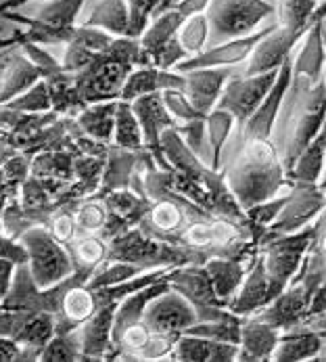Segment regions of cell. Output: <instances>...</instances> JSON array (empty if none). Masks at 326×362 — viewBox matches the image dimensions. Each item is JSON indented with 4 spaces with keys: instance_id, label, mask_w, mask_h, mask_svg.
I'll return each instance as SVG.
<instances>
[{
    "instance_id": "obj_1",
    "label": "cell",
    "mask_w": 326,
    "mask_h": 362,
    "mask_svg": "<svg viewBox=\"0 0 326 362\" xmlns=\"http://www.w3.org/2000/svg\"><path fill=\"white\" fill-rule=\"evenodd\" d=\"M222 174L243 211L280 195L289 187L286 165L272 139L243 141V147Z\"/></svg>"
},
{
    "instance_id": "obj_2",
    "label": "cell",
    "mask_w": 326,
    "mask_h": 362,
    "mask_svg": "<svg viewBox=\"0 0 326 362\" xmlns=\"http://www.w3.org/2000/svg\"><path fill=\"white\" fill-rule=\"evenodd\" d=\"M291 88H295V99H293L295 103L284 122V134L280 143H276L280 157L286 165V172L293 168L297 157L303 153V149L312 143V139L318 134L320 126L325 124L326 76L316 84L291 78Z\"/></svg>"
},
{
    "instance_id": "obj_3",
    "label": "cell",
    "mask_w": 326,
    "mask_h": 362,
    "mask_svg": "<svg viewBox=\"0 0 326 362\" xmlns=\"http://www.w3.org/2000/svg\"><path fill=\"white\" fill-rule=\"evenodd\" d=\"M109 259L128 262L143 270H162V268H176L184 264H201L193 252L174 243H165L162 239H155L143 233L138 226L109 241Z\"/></svg>"
},
{
    "instance_id": "obj_4",
    "label": "cell",
    "mask_w": 326,
    "mask_h": 362,
    "mask_svg": "<svg viewBox=\"0 0 326 362\" xmlns=\"http://www.w3.org/2000/svg\"><path fill=\"white\" fill-rule=\"evenodd\" d=\"M86 0H49L42 2L32 15H21L19 11H8L2 17L23 23L28 42L44 45H67L76 32V21L84 8Z\"/></svg>"
},
{
    "instance_id": "obj_5",
    "label": "cell",
    "mask_w": 326,
    "mask_h": 362,
    "mask_svg": "<svg viewBox=\"0 0 326 362\" xmlns=\"http://www.w3.org/2000/svg\"><path fill=\"white\" fill-rule=\"evenodd\" d=\"M19 241L28 252L25 264L38 287L42 289L54 287L76 272L73 259L69 256L67 247L54 239L53 233L44 224H34L25 228L19 235Z\"/></svg>"
},
{
    "instance_id": "obj_6",
    "label": "cell",
    "mask_w": 326,
    "mask_h": 362,
    "mask_svg": "<svg viewBox=\"0 0 326 362\" xmlns=\"http://www.w3.org/2000/svg\"><path fill=\"white\" fill-rule=\"evenodd\" d=\"M314 239V222L301 230L286 233L264 239L260 245V258L264 262L268 285H270V302L295 279L301 268L310 245Z\"/></svg>"
},
{
    "instance_id": "obj_7",
    "label": "cell",
    "mask_w": 326,
    "mask_h": 362,
    "mask_svg": "<svg viewBox=\"0 0 326 362\" xmlns=\"http://www.w3.org/2000/svg\"><path fill=\"white\" fill-rule=\"evenodd\" d=\"M205 15L212 40L217 45L258 32L266 19L276 15V6L272 0H210Z\"/></svg>"
},
{
    "instance_id": "obj_8",
    "label": "cell",
    "mask_w": 326,
    "mask_h": 362,
    "mask_svg": "<svg viewBox=\"0 0 326 362\" xmlns=\"http://www.w3.org/2000/svg\"><path fill=\"white\" fill-rule=\"evenodd\" d=\"M167 283L197 312L199 320H219L236 316L219 300L203 264H184L167 270Z\"/></svg>"
},
{
    "instance_id": "obj_9",
    "label": "cell",
    "mask_w": 326,
    "mask_h": 362,
    "mask_svg": "<svg viewBox=\"0 0 326 362\" xmlns=\"http://www.w3.org/2000/svg\"><path fill=\"white\" fill-rule=\"evenodd\" d=\"M326 207V191L318 182L291 180L286 187V204L266 230L264 239L286 235L310 226ZM262 239V241H264Z\"/></svg>"
},
{
    "instance_id": "obj_10",
    "label": "cell",
    "mask_w": 326,
    "mask_h": 362,
    "mask_svg": "<svg viewBox=\"0 0 326 362\" xmlns=\"http://www.w3.org/2000/svg\"><path fill=\"white\" fill-rule=\"evenodd\" d=\"M19 49L25 52L32 59V63L38 67V71L42 76V82L49 88L53 111H56L59 115L76 117L86 107L82 103L78 86H76V74L67 71L63 67V63H59L51 52L44 51L36 42H25Z\"/></svg>"
},
{
    "instance_id": "obj_11",
    "label": "cell",
    "mask_w": 326,
    "mask_h": 362,
    "mask_svg": "<svg viewBox=\"0 0 326 362\" xmlns=\"http://www.w3.org/2000/svg\"><path fill=\"white\" fill-rule=\"evenodd\" d=\"M278 69L258 74V76H247V74L234 76L232 74L224 86V93L217 101V107L232 113L236 124L243 126L255 113V109L264 101V97L270 93L272 84L276 82Z\"/></svg>"
},
{
    "instance_id": "obj_12",
    "label": "cell",
    "mask_w": 326,
    "mask_h": 362,
    "mask_svg": "<svg viewBox=\"0 0 326 362\" xmlns=\"http://www.w3.org/2000/svg\"><path fill=\"white\" fill-rule=\"evenodd\" d=\"M73 276H76V272L71 276H67L65 281H61L59 285L42 289L32 279L28 264H19L15 270L11 291L4 296V300H0V304L6 308H13V310L53 312V314H56L61 308V298H63L67 285L73 281Z\"/></svg>"
},
{
    "instance_id": "obj_13",
    "label": "cell",
    "mask_w": 326,
    "mask_h": 362,
    "mask_svg": "<svg viewBox=\"0 0 326 362\" xmlns=\"http://www.w3.org/2000/svg\"><path fill=\"white\" fill-rule=\"evenodd\" d=\"M314 296L316 289L312 285H308L301 279H293L286 285V289H282L266 308L258 312V316L272 327H276L280 333L291 331L308 320Z\"/></svg>"
},
{
    "instance_id": "obj_14",
    "label": "cell",
    "mask_w": 326,
    "mask_h": 362,
    "mask_svg": "<svg viewBox=\"0 0 326 362\" xmlns=\"http://www.w3.org/2000/svg\"><path fill=\"white\" fill-rule=\"evenodd\" d=\"M291 78H293V54L280 65L276 82L272 84L270 93L264 97V101L255 109V113L241 126V139H272L280 109L286 101L289 88H291Z\"/></svg>"
},
{
    "instance_id": "obj_15",
    "label": "cell",
    "mask_w": 326,
    "mask_h": 362,
    "mask_svg": "<svg viewBox=\"0 0 326 362\" xmlns=\"http://www.w3.org/2000/svg\"><path fill=\"white\" fill-rule=\"evenodd\" d=\"M272 28H274V23L266 25L264 30L260 28L258 32H253L249 36L232 38V40H226V42L212 45L203 52H199L197 57H191V59L178 63L174 71L184 74V71L205 69V67H236V65H243V63L249 61V57L253 54L255 47L260 45V40L270 32Z\"/></svg>"
},
{
    "instance_id": "obj_16",
    "label": "cell",
    "mask_w": 326,
    "mask_h": 362,
    "mask_svg": "<svg viewBox=\"0 0 326 362\" xmlns=\"http://www.w3.org/2000/svg\"><path fill=\"white\" fill-rule=\"evenodd\" d=\"M310 28L312 25L291 30V28H282V25L274 23V28L260 40V45L255 47L253 54L245 63L243 74L258 76V74H266V71L278 69L295 52V47L301 42V38L308 34Z\"/></svg>"
},
{
    "instance_id": "obj_17",
    "label": "cell",
    "mask_w": 326,
    "mask_h": 362,
    "mask_svg": "<svg viewBox=\"0 0 326 362\" xmlns=\"http://www.w3.org/2000/svg\"><path fill=\"white\" fill-rule=\"evenodd\" d=\"M147 327L153 333L169 335V337H180L188 327H193L199 318L195 308L171 287L157 296L145 312Z\"/></svg>"
},
{
    "instance_id": "obj_18",
    "label": "cell",
    "mask_w": 326,
    "mask_h": 362,
    "mask_svg": "<svg viewBox=\"0 0 326 362\" xmlns=\"http://www.w3.org/2000/svg\"><path fill=\"white\" fill-rule=\"evenodd\" d=\"M132 109L140 122L143 128V139H145V149L153 156L155 163L162 170H171L169 163L165 161L162 151V134L167 128H174L176 122L165 109L162 99V93H151L145 97H138L132 101Z\"/></svg>"
},
{
    "instance_id": "obj_19",
    "label": "cell",
    "mask_w": 326,
    "mask_h": 362,
    "mask_svg": "<svg viewBox=\"0 0 326 362\" xmlns=\"http://www.w3.org/2000/svg\"><path fill=\"white\" fill-rule=\"evenodd\" d=\"M88 279H90V272L76 270L73 281L67 285L61 298V308L56 312V333H65V331L82 327L99 308L95 289L86 285Z\"/></svg>"
},
{
    "instance_id": "obj_20",
    "label": "cell",
    "mask_w": 326,
    "mask_h": 362,
    "mask_svg": "<svg viewBox=\"0 0 326 362\" xmlns=\"http://www.w3.org/2000/svg\"><path fill=\"white\" fill-rule=\"evenodd\" d=\"M325 21H316L293 52V80H306L310 84L320 82L326 76Z\"/></svg>"
},
{
    "instance_id": "obj_21",
    "label": "cell",
    "mask_w": 326,
    "mask_h": 362,
    "mask_svg": "<svg viewBox=\"0 0 326 362\" xmlns=\"http://www.w3.org/2000/svg\"><path fill=\"white\" fill-rule=\"evenodd\" d=\"M234 67H205L184 71V93L203 115L214 111Z\"/></svg>"
},
{
    "instance_id": "obj_22",
    "label": "cell",
    "mask_w": 326,
    "mask_h": 362,
    "mask_svg": "<svg viewBox=\"0 0 326 362\" xmlns=\"http://www.w3.org/2000/svg\"><path fill=\"white\" fill-rule=\"evenodd\" d=\"M280 331L262 320L258 314L245 316L241 320V339H239V362H270L278 346Z\"/></svg>"
},
{
    "instance_id": "obj_23",
    "label": "cell",
    "mask_w": 326,
    "mask_h": 362,
    "mask_svg": "<svg viewBox=\"0 0 326 362\" xmlns=\"http://www.w3.org/2000/svg\"><path fill=\"white\" fill-rule=\"evenodd\" d=\"M268 304H270V285H268L264 262L258 254V258L253 259L251 266L247 268V274H245L239 291L228 302V310L236 314V316H241V318H245V316L258 314Z\"/></svg>"
},
{
    "instance_id": "obj_24",
    "label": "cell",
    "mask_w": 326,
    "mask_h": 362,
    "mask_svg": "<svg viewBox=\"0 0 326 362\" xmlns=\"http://www.w3.org/2000/svg\"><path fill=\"white\" fill-rule=\"evenodd\" d=\"M236 356H239L236 344L216 341L191 333H182L171 350V361L176 362H234Z\"/></svg>"
},
{
    "instance_id": "obj_25",
    "label": "cell",
    "mask_w": 326,
    "mask_h": 362,
    "mask_svg": "<svg viewBox=\"0 0 326 362\" xmlns=\"http://www.w3.org/2000/svg\"><path fill=\"white\" fill-rule=\"evenodd\" d=\"M113 320H115V304H109V306H99L97 312L80 327L84 362L107 361L113 344Z\"/></svg>"
},
{
    "instance_id": "obj_26",
    "label": "cell",
    "mask_w": 326,
    "mask_h": 362,
    "mask_svg": "<svg viewBox=\"0 0 326 362\" xmlns=\"http://www.w3.org/2000/svg\"><path fill=\"white\" fill-rule=\"evenodd\" d=\"M42 80L38 67L32 63V59L25 52L17 49H8L2 78H0V105L13 101L15 97L30 90L34 84Z\"/></svg>"
},
{
    "instance_id": "obj_27",
    "label": "cell",
    "mask_w": 326,
    "mask_h": 362,
    "mask_svg": "<svg viewBox=\"0 0 326 362\" xmlns=\"http://www.w3.org/2000/svg\"><path fill=\"white\" fill-rule=\"evenodd\" d=\"M167 88H184V74H178L174 69H162L155 65H147V67H136L130 71L123 90H121V99L119 101H128L132 103L138 97L151 95V93H162Z\"/></svg>"
},
{
    "instance_id": "obj_28",
    "label": "cell",
    "mask_w": 326,
    "mask_h": 362,
    "mask_svg": "<svg viewBox=\"0 0 326 362\" xmlns=\"http://www.w3.org/2000/svg\"><path fill=\"white\" fill-rule=\"evenodd\" d=\"M325 344V337L318 329L312 327H295L291 331H282L278 346L274 350V362H306L316 361Z\"/></svg>"
},
{
    "instance_id": "obj_29",
    "label": "cell",
    "mask_w": 326,
    "mask_h": 362,
    "mask_svg": "<svg viewBox=\"0 0 326 362\" xmlns=\"http://www.w3.org/2000/svg\"><path fill=\"white\" fill-rule=\"evenodd\" d=\"M101 195V193H99ZM105 204H107L109 216L119 222L126 230L138 226L143 222V218L147 216V211L151 209L153 199L145 193H138L134 189H117L103 195Z\"/></svg>"
},
{
    "instance_id": "obj_30",
    "label": "cell",
    "mask_w": 326,
    "mask_h": 362,
    "mask_svg": "<svg viewBox=\"0 0 326 362\" xmlns=\"http://www.w3.org/2000/svg\"><path fill=\"white\" fill-rule=\"evenodd\" d=\"M119 101H103V103L86 105L73 119L80 132L101 145L113 143V126Z\"/></svg>"
},
{
    "instance_id": "obj_31",
    "label": "cell",
    "mask_w": 326,
    "mask_h": 362,
    "mask_svg": "<svg viewBox=\"0 0 326 362\" xmlns=\"http://www.w3.org/2000/svg\"><path fill=\"white\" fill-rule=\"evenodd\" d=\"M184 19H186V17L174 6V8L162 13L159 17H155V19L147 25V30L140 34V45H143L145 52L149 54L151 65H153V63L157 61V57H159V54L178 38V30H180V25L184 23Z\"/></svg>"
},
{
    "instance_id": "obj_32",
    "label": "cell",
    "mask_w": 326,
    "mask_h": 362,
    "mask_svg": "<svg viewBox=\"0 0 326 362\" xmlns=\"http://www.w3.org/2000/svg\"><path fill=\"white\" fill-rule=\"evenodd\" d=\"M80 25L103 30L111 36H128L130 30L128 0H97Z\"/></svg>"
},
{
    "instance_id": "obj_33",
    "label": "cell",
    "mask_w": 326,
    "mask_h": 362,
    "mask_svg": "<svg viewBox=\"0 0 326 362\" xmlns=\"http://www.w3.org/2000/svg\"><path fill=\"white\" fill-rule=\"evenodd\" d=\"M54 333H56V314L32 312L23 322V327L19 329V333L15 335V339L25 348L28 358L34 362L40 361L44 346L53 339Z\"/></svg>"
},
{
    "instance_id": "obj_34",
    "label": "cell",
    "mask_w": 326,
    "mask_h": 362,
    "mask_svg": "<svg viewBox=\"0 0 326 362\" xmlns=\"http://www.w3.org/2000/svg\"><path fill=\"white\" fill-rule=\"evenodd\" d=\"M203 266H205V270H207V274H210V279L214 283V289L219 296V300H224L226 306H228L232 296L239 291L249 266L245 262H241V259L226 258V256H214V258L207 259Z\"/></svg>"
},
{
    "instance_id": "obj_35",
    "label": "cell",
    "mask_w": 326,
    "mask_h": 362,
    "mask_svg": "<svg viewBox=\"0 0 326 362\" xmlns=\"http://www.w3.org/2000/svg\"><path fill=\"white\" fill-rule=\"evenodd\" d=\"M274 6L276 23L291 30L308 28L320 19H326V2L318 4L316 0H276Z\"/></svg>"
},
{
    "instance_id": "obj_36",
    "label": "cell",
    "mask_w": 326,
    "mask_h": 362,
    "mask_svg": "<svg viewBox=\"0 0 326 362\" xmlns=\"http://www.w3.org/2000/svg\"><path fill=\"white\" fill-rule=\"evenodd\" d=\"M326 153V117L325 124L320 126L318 134L312 139V143L303 149V153L297 157L293 168L286 172L289 182L291 180H308V182H318L322 176V165H325Z\"/></svg>"
},
{
    "instance_id": "obj_37",
    "label": "cell",
    "mask_w": 326,
    "mask_h": 362,
    "mask_svg": "<svg viewBox=\"0 0 326 362\" xmlns=\"http://www.w3.org/2000/svg\"><path fill=\"white\" fill-rule=\"evenodd\" d=\"M65 247L73 259L76 270H84L90 274L109 259V241L101 235H78Z\"/></svg>"
},
{
    "instance_id": "obj_38",
    "label": "cell",
    "mask_w": 326,
    "mask_h": 362,
    "mask_svg": "<svg viewBox=\"0 0 326 362\" xmlns=\"http://www.w3.org/2000/svg\"><path fill=\"white\" fill-rule=\"evenodd\" d=\"M73 216H76L78 235H101V237L105 235L109 209L103 195L95 193V195L73 202Z\"/></svg>"
},
{
    "instance_id": "obj_39",
    "label": "cell",
    "mask_w": 326,
    "mask_h": 362,
    "mask_svg": "<svg viewBox=\"0 0 326 362\" xmlns=\"http://www.w3.org/2000/svg\"><path fill=\"white\" fill-rule=\"evenodd\" d=\"M111 145L121 147V149H130V151H143L145 149L140 122L132 109V103H128V101L117 103L115 126H113V143Z\"/></svg>"
},
{
    "instance_id": "obj_40",
    "label": "cell",
    "mask_w": 326,
    "mask_h": 362,
    "mask_svg": "<svg viewBox=\"0 0 326 362\" xmlns=\"http://www.w3.org/2000/svg\"><path fill=\"white\" fill-rule=\"evenodd\" d=\"M234 124H236V119L232 117V113H228L226 109H219V107L210 111L205 117L207 141H210V149H212V163L210 165L214 170H222V153H224V147L230 139Z\"/></svg>"
},
{
    "instance_id": "obj_41",
    "label": "cell",
    "mask_w": 326,
    "mask_h": 362,
    "mask_svg": "<svg viewBox=\"0 0 326 362\" xmlns=\"http://www.w3.org/2000/svg\"><path fill=\"white\" fill-rule=\"evenodd\" d=\"M210 40H212V28L205 13L186 17L178 30V42L182 51L186 52V59L197 57L199 52L205 51L210 47Z\"/></svg>"
},
{
    "instance_id": "obj_42",
    "label": "cell",
    "mask_w": 326,
    "mask_h": 362,
    "mask_svg": "<svg viewBox=\"0 0 326 362\" xmlns=\"http://www.w3.org/2000/svg\"><path fill=\"white\" fill-rule=\"evenodd\" d=\"M40 362H84L80 327L65 333H54L40 354Z\"/></svg>"
},
{
    "instance_id": "obj_43",
    "label": "cell",
    "mask_w": 326,
    "mask_h": 362,
    "mask_svg": "<svg viewBox=\"0 0 326 362\" xmlns=\"http://www.w3.org/2000/svg\"><path fill=\"white\" fill-rule=\"evenodd\" d=\"M180 0H128L130 6V38H140L147 25L162 13L174 8Z\"/></svg>"
},
{
    "instance_id": "obj_44",
    "label": "cell",
    "mask_w": 326,
    "mask_h": 362,
    "mask_svg": "<svg viewBox=\"0 0 326 362\" xmlns=\"http://www.w3.org/2000/svg\"><path fill=\"white\" fill-rule=\"evenodd\" d=\"M241 320H243L241 316H230V318H219V320H197L184 333L201 335V337H210V339H216V341H226V344H236L239 346Z\"/></svg>"
},
{
    "instance_id": "obj_45",
    "label": "cell",
    "mask_w": 326,
    "mask_h": 362,
    "mask_svg": "<svg viewBox=\"0 0 326 362\" xmlns=\"http://www.w3.org/2000/svg\"><path fill=\"white\" fill-rule=\"evenodd\" d=\"M147 270L134 266V264H128V262H115V259H107L103 266H99L90 279L86 281V285L90 289H103V287H111V285H117V283H123V281H130L138 274H143Z\"/></svg>"
},
{
    "instance_id": "obj_46",
    "label": "cell",
    "mask_w": 326,
    "mask_h": 362,
    "mask_svg": "<svg viewBox=\"0 0 326 362\" xmlns=\"http://www.w3.org/2000/svg\"><path fill=\"white\" fill-rule=\"evenodd\" d=\"M284 204H286V189H284L280 195L272 197V199L260 202V204H255L253 207H249V209L245 211L249 226H251V228H253V230L264 239L266 230L270 228L272 222L278 218V214L282 211Z\"/></svg>"
},
{
    "instance_id": "obj_47",
    "label": "cell",
    "mask_w": 326,
    "mask_h": 362,
    "mask_svg": "<svg viewBox=\"0 0 326 362\" xmlns=\"http://www.w3.org/2000/svg\"><path fill=\"white\" fill-rule=\"evenodd\" d=\"M162 99L165 109L169 111V115L174 117L176 126H182V124H188V122H195V119H205L207 115H203L195 105L191 103V99L186 97L184 90H178V88H167L162 90Z\"/></svg>"
},
{
    "instance_id": "obj_48",
    "label": "cell",
    "mask_w": 326,
    "mask_h": 362,
    "mask_svg": "<svg viewBox=\"0 0 326 362\" xmlns=\"http://www.w3.org/2000/svg\"><path fill=\"white\" fill-rule=\"evenodd\" d=\"M4 107H8L13 111H21V113H47V111H53L49 88H47V84L42 80L38 84H34L30 90H25L23 95H19L13 101L4 103Z\"/></svg>"
},
{
    "instance_id": "obj_49",
    "label": "cell",
    "mask_w": 326,
    "mask_h": 362,
    "mask_svg": "<svg viewBox=\"0 0 326 362\" xmlns=\"http://www.w3.org/2000/svg\"><path fill=\"white\" fill-rule=\"evenodd\" d=\"M44 226L53 233L54 239L61 241L63 245L71 243L78 237V226H76V216H73V202L56 207Z\"/></svg>"
},
{
    "instance_id": "obj_50",
    "label": "cell",
    "mask_w": 326,
    "mask_h": 362,
    "mask_svg": "<svg viewBox=\"0 0 326 362\" xmlns=\"http://www.w3.org/2000/svg\"><path fill=\"white\" fill-rule=\"evenodd\" d=\"M178 132L182 136V141L186 143V147L199 156L205 163V141H207V126H205V119H195V122H188V124H182L178 126ZM210 143V141H207Z\"/></svg>"
},
{
    "instance_id": "obj_51",
    "label": "cell",
    "mask_w": 326,
    "mask_h": 362,
    "mask_svg": "<svg viewBox=\"0 0 326 362\" xmlns=\"http://www.w3.org/2000/svg\"><path fill=\"white\" fill-rule=\"evenodd\" d=\"M32 312L25 310H13L0 304V335L4 337H15L19 333V329L23 327V322L28 320Z\"/></svg>"
},
{
    "instance_id": "obj_52",
    "label": "cell",
    "mask_w": 326,
    "mask_h": 362,
    "mask_svg": "<svg viewBox=\"0 0 326 362\" xmlns=\"http://www.w3.org/2000/svg\"><path fill=\"white\" fill-rule=\"evenodd\" d=\"M0 258L13 259L15 264H25L28 262V252L23 247V243L11 235H6L0 228Z\"/></svg>"
},
{
    "instance_id": "obj_53",
    "label": "cell",
    "mask_w": 326,
    "mask_h": 362,
    "mask_svg": "<svg viewBox=\"0 0 326 362\" xmlns=\"http://www.w3.org/2000/svg\"><path fill=\"white\" fill-rule=\"evenodd\" d=\"M25 348L15 337L0 335V362H28Z\"/></svg>"
},
{
    "instance_id": "obj_54",
    "label": "cell",
    "mask_w": 326,
    "mask_h": 362,
    "mask_svg": "<svg viewBox=\"0 0 326 362\" xmlns=\"http://www.w3.org/2000/svg\"><path fill=\"white\" fill-rule=\"evenodd\" d=\"M17 266L19 264H15L13 259L0 258V300H4V296L11 291V285H13Z\"/></svg>"
},
{
    "instance_id": "obj_55",
    "label": "cell",
    "mask_w": 326,
    "mask_h": 362,
    "mask_svg": "<svg viewBox=\"0 0 326 362\" xmlns=\"http://www.w3.org/2000/svg\"><path fill=\"white\" fill-rule=\"evenodd\" d=\"M25 42H28L25 32H15V34H11V36H6V38H0V52L8 51V49H19V47L25 45Z\"/></svg>"
},
{
    "instance_id": "obj_56",
    "label": "cell",
    "mask_w": 326,
    "mask_h": 362,
    "mask_svg": "<svg viewBox=\"0 0 326 362\" xmlns=\"http://www.w3.org/2000/svg\"><path fill=\"white\" fill-rule=\"evenodd\" d=\"M32 2H36V0H2L0 2V17L8 11H21L23 6H28Z\"/></svg>"
},
{
    "instance_id": "obj_57",
    "label": "cell",
    "mask_w": 326,
    "mask_h": 362,
    "mask_svg": "<svg viewBox=\"0 0 326 362\" xmlns=\"http://www.w3.org/2000/svg\"><path fill=\"white\" fill-rule=\"evenodd\" d=\"M320 333H322V337H325V344H322V350H320V354L316 356V362H326V329H318Z\"/></svg>"
},
{
    "instance_id": "obj_58",
    "label": "cell",
    "mask_w": 326,
    "mask_h": 362,
    "mask_svg": "<svg viewBox=\"0 0 326 362\" xmlns=\"http://www.w3.org/2000/svg\"><path fill=\"white\" fill-rule=\"evenodd\" d=\"M318 185H320V187L326 191V153H325V165H322V176H320Z\"/></svg>"
},
{
    "instance_id": "obj_59",
    "label": "cell",
    "mask_w": 326,
    "mask_h": 362,
    "mask_svg": "<svg viewBox=\"0 0 326 362\" xmlns=\"http://www.w3.org/2000/svg\"><path fill=\"white\" fill-rule=\"evenodd\" d=\"M312 250H314V247H312ZM325 264H326V256H325ZM325 283H326V281H325Z\"/></svg>"
},
{
    "instance_id": "obj_60",
    "label": "cell",
    "mask_w": 326,
    "mask_h": 362,
    "mask_svg": "<svg viewBox=\"0 0 326 362\" xmlns=\"http://www.w3.org/2000/svg\"><path fill=\"white\" fill-rule=\"evenodd\" d=\"M316 2H318V0H316Z\"/></svg>"
}]
</instances>
